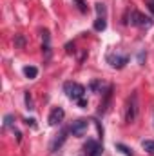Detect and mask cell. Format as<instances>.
Instances as JSON below:
<instances>
[{"instance_id":"cell-1","label":"cell","mask_w":154,"mask_h":156,"mask_svg":"<svg viewBox=\"0 0 154 156\" xmlns=\"http://www.w3.org/2000/svg\"><path fill=\"white\" fill-rule=\"evenodd\" d=\"M138 111H140V104H138V93L134 91L129 100H127V107H125V122L132 123L138 118Z\"/></svg>"},{"instance_id":"cell-10","label":"cell","mask_w":154,"mask_h":156,"mask_svg":"<svg viewBox=\"0 0 154 156\" xmlns=\"http://www.w3.org/2000/svg\"><path fill=\"white\" fill-rule=\"evenodd\" d=\"M94 31H103L105 27H107V20H105V16H98L96 20H94Z\"/></svg>"},{"instance_id":"cell-12","label":"cell","mask_w":154,"mask_h":156,"mask_svg":"<svg viewBox=\"0 0 154 156\" xmlns=\"http://www.w3.org/2000/svg\"><path fill=\"white\" fill-rule=\"evenodd\" d=\"M142 147L145 149V153L154 154V140H143V142H142Z\"/></svg>"},{"instance_id":"cell-27","label":"cell","mask_w":154,"mask_h":156,"mask_svg":"<svg viewBox=\"0 0 154 156\" xmlns=\"http://www.w3.org/2000/svg\"><path fill=\"white\" fill-rule=\"evenodd\" d=\"M151 2H154V0H151Z\"/></svg>"},{"instance_id":"cell-16","label":"cell","mask_w":154,"mask_h":156,"mask_svg":"<svg viewBox=\"0 0 154 156\" xmlns=\"http://www.w3.org/2000/svg\"><path fill=\"white\" fill-rule=\"evenodd\" d=\"M94 9H96L98 16H105V13H107V7H105V4H102V2H98V4L94 5Z\"/></svg>"},{"instance_id":"cell-19","label":"cell","mask_w":154,"mask_h":156,"mask_svg":"<svg viewBox=\"0 0 154 156\" xmlns=\"http://www.w3.org/2000/svg\"><path fill=\"white\" fill-rule=\"evenodd\" d=\"M103 89V83L102 82H98V80H94V82H91V91H102Z\"/></svg>"},{"instance_id":"cell-17","label":"cell","mask_w":154,"mask_h":156,"mask_svg":"<svg viewBox=\"0 0 154 156\" xmlns=\"http://www.w3.org/2000/svg\"><path fill=\"white\" fill-rule=\"evenodd\" d=\"M24 100H26V109H29V111H33L35 107H33V98H31V93H29V91L26 93V96H24Z\"/></svg>"},{"instance_id":"cell-14","label":"cell","mask_w":154,"mask_h":156,"mask_svg":"<svg viewBox=\"0 0 154 156\" xmlns=\"http://www.w3.org/2000/svg\"><path fill=\"white\" fill-rule=\"evenodd\" d=\"M116 149H118V151H121L125 156H134L132 149H129V147H127V145H123V144H116Z\"/></svg>"},{"instance_id":"cell-2","label":"cell","mask_w":154,"mask_h":156,"mask_svg":"<svg viewBox=\"0 0 154 156\" xmlns=\"http://www.w3.org/2000/svg\"><path fill=\"white\" fill-rule=\"evenodd\" d=\"M64 91H65L67 98H71L75 102H78L80 98H83V94H85V87L82 83H76V82H65L64 83Z\"/></svg>"},{"instance_id":"cell-5","label":"cell","mask_w":154,"mask_h":156,"mask_svg":"<svg viewBox=\"0 0 154 156\" xmlns=\"http://www.w3.org/2000/svg\"><path fill=\"white\" fill-rule=\"evenodd\" d=\"M87 129H89V122H87L85 118H80L76 122H73V125L69 127V131H71L75 136H83V134L87 133Z\"/></svg>"},{"instance_id":"cell-26","label":"cell","mask_w":154,"mask_h":156,"mask_svg":"<svg viewBox=\"0 0 154 156\" xmlns=\"http://www.w3.org/2000/svg\"><path fill=\"white\" fill-rule=\"evenodd\" d=\"M149 9L154 13V2H149Z\"/></svg>"},{"instance_id":"cell-20","label":"cell","mask_w":154,"mask_h":156,"mask_svg":"<svg viewBox=\"0 0 154 156\" xmlns=\"http://www.w3.org/2000/svg\"><path fill=\"white\" fill-rule=\"evenodd\" d=\"M13 120H15L13 115H5V116H4V127H11V125H13Z\"/></svg>"},{"instance_id":"cell-11","label":"cell","mask_w":154,"mask_h":156,"mask_svg":"<svg viewBox=\"0 0 154 156\" xmlns=\"http://www.w3.org/2000/svg\"><path fill=\"white\" fill-rule=\"evenodd\" d=\"M24 75L29 78V80H33V78L38 76V69L35 66H27V67H24Z\"/></svg>"},{"instance_id":"cell-23","label":"cell","mask_w":154,"mask_h":156,"mask_svg":"<svg viewBox=\"0 0 154 156\" xmlns=\"http://www.w3.org/2000/svg\"><path fill=\"white\" fill-rule=\"evenodd\" d=\"M65 49H67V53H75V44H67Z\"/></svg>"},{"instance_id":"cell-4","label":"cell","mask_w":154,"mask_h":156,"mask_svg":"<svg viewBox=\"0 0 154 156\" xmlns=\"http://www.w3.org/2000/svg\"><path fill=\"white\" fill-rule=\"evenodd\" d=\"M64 118H65V111H64V107H54V109L49 113L47 122H49V125L56 127V125H60V123L64 122Z\"/></svg>"},{"instance_id":"cell-6","label":"cell","mask_w":154,"mask_h":156,"mask_svg":"<svg viewBox=\"0 0 154 156\" xmlns=\"http://www.w3.org/2000/svg\"><path fill=\"white\" fill-rule=\"evenodd\" d=\"M107 62H109L114 69H121V67H125V64L129 62V56H127V55H123V56H120V55H107Z\"/></svg>"},{"instance_id":"cell-9","label":"cell","mask_w":154,"mask_h":156,"mask_svg":"<svg viewBox=\"0 0 154 156\" xmlns=\"http://www.w3.org/2000/svg\"><path fill=\"white\" fill-rule=\"evenodd\" d=\"M42 51L45 55L51 53V37H49V31H44V44H42Z\"/></svg>"},{"instance_id":"cell-21","label":"cell","mask_w":154,"mask_h":156,"mask_svg":"<svg viewBox=\"0 0 154 156\" xmlns=\"http://www.w3.org/2000/svg\"><path fill=\"white\" fill-rule=\"evenodd\" d=\"M102 153H103V145H98V147L93 151V154H89V156H102Z\"/></svg>"},{"instance_id":"cell-25","label":"cell","mask_w":154,"mask_h":156,"mask_svg":"<svg viewBox=\"0 0 154 156\" xmlns=\"http://www.w3.org/2000/svg\"><path fill=\"white\" fill-rule=\"evenodd\" d=\"M15 134H16V142H22V134H20V131H15Z\"/></svg>"},{"instance_id":"cell-8","label":"cell","mask_w":154,"mask_h":156,"mask_svg":"<svg viewBox=\"0 0 154 156\" xmlns=\"http://www.w3.org/2000/svg\"><path fill=\"white\" fill-rule=\"evenodd\" d=\"M65 138H67V129H62V131H60V134H58V136L54 138V142L51 144V151L54 153V151H56V149L65 142Z\"/></svg>"},{"instance_id":"cell-15","label":"cell","mask_w":154,"mask_h":156,"mask_svg":"<svg viewBox=\"0 0 154 156\" xmlns=\"http://www.w3.org/2000/svg\"><path fill=\"white\" fill-rule=\"evenodd\" d=\"M15 45H16L18 49H24V47H26V37H24V35H16V37H15Z\"/></svg>"},{"instance_id":"cell-3","label":"cell","mask_w":154,"mask_h":156,"mask_svg":"<svg viewBox=\"0 0 154 156\" xmlns=\"http://www.w3.org/2000/svg\"><path fill=\"white\" fill-rule=\"evenodd\" d=\"M129 22H131V26H136V27H151L152 26V18L140 11H131Z\"/></svg>"},{"instance_id":"cell-7","label":"cell","mask_w":154,"mask_h":156,"mask_svg":"<svg viewBox=\"0 0 154 156\" xmlns=\"http://www.w3.org/2000/svg\"><path fill=\"white\" fill-rule=\"evenodd\" d=\"M111 96H113V85H109V87L103 91V100H102V104H100V113H102V115L107 111V107H109V104H111Z\"/></svg>"},{"instance_id":"cell-13","label":"cell","mask_w":154,"mask_h":156,"mask_svg":"<svg viewBox=\"0 0 154 156\" xmlns=\"http://www.w3.org/2000/svg\"><path fill=\"white\" fill-rule=\"evenodd\" d=\"M98 145H100L98 142H94V140H87V144L83 145V149H85V151H87L89 154H93V151H94V149H96Z\"/></svg>"},{"instance_id":"cell-24","label":"cell","mask_w":154,"mask_h":156,"mask_svg":"<svg viewBox=\"0 0 154 156\" xmlns=\"http://www.w3.org/2000/svg\"><path fill=\"white\" fill-rule=\"evenodd\" d=\"M78 105H80V107H85V105H87V100H85V98H80V100H78Z\"/></svg>"},{"instance_id":"cell-22","label":"cell","mask_w":154,"mask_h":156,"mask_svg":"<svg viewBox=\"0 0 154 156\" xmlns=\"http://www.w3.org/2000/svg\"><path fill=\"white\" fill-rule=\"evenodd\" d=\"M26 123H27V125H31L33 129L37 127V120H35V118H27V120H26Z\"/></svg>"},{"instance_id":"cell-18","label":"cell","mask_w":154,"mask_h":156,"mask_svg":"<svg viewBox=\"0 0 154 156\" xmlns=\"http://www.w3.org/2000/svg\"><path fill=\"white\" fill-rule=\"evenodd\" d=\"M76 2V7L80 9V13H87L89 9H87V4H85V0H75Z\"/></svg>"}]
</instances>
